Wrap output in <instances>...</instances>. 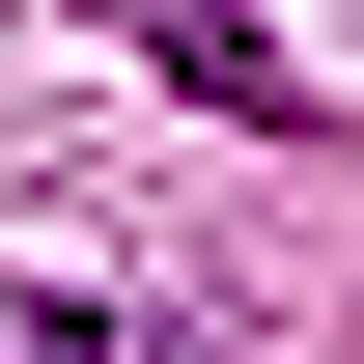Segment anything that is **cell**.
Segmentation results:
<instances>
[{
	"label": "cell",
	"mask_w": 364,
	"mask_h": 364,
	"mask_svg": "<svg viewBox=\"0 0 364 364\" xmlns=\"http://www.w3.org/2000/svg\"><path fill=\"white\" fill-rule=\"evenodd\" d=\"M0 364H168V309H85V280H0Z\"/></svg>",
	"instance_id": "cell-1"
}]
</instances>
